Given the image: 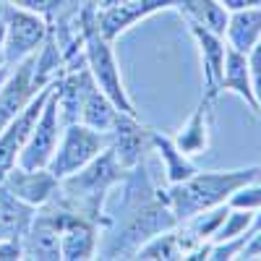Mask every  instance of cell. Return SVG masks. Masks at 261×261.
<instances>
[{
  "label": "cell",
  "instance_id": "obj_1",
  "mask_svg": "<svg viewBox=\"0 0 261 261\" xmlns=\"http://www.w3.org/2000/svg\"><path fill=\"white\" fill-rule=\"evenodd\" d=\"M118 214V220L110 217L113 222L107 227V238L97 248L102 258H134L139 246L146 243L149 238L178 227L175 214L165 199V191L151 180L146 157L128 170Z\"/></svg>",
  "mask_w": 261,
  "mask_h": 261
},
{
  "label": "cell",
  "instance_id": "obj_2",
  "mask_svg": "<svg viewBox=\"0 0 261 261\" xmlns=\"http://www.w3.org/2000/svg\"><path fill=\"white\" fill-rule=\"evenodd\" d=\"M128 175V170L115 160L113 149L107 146L102 149L99 154L84 165L81 170H76L73 175L63 178L60 186H58V193L53 199L73 214H81L86 220L97 222L102 230L110 227V217H105L102 206H105V199H107V191L113 186H120Z\"/></svg>",
  "mask_w": 261,
  "mask_h": 261
},
{
  "label": "cell",
  "instance_id": "obj_3",
  "mask_svg": "<svg viewBox=\"0 0 261 261\" xmlns=\"http://www.w3.org/2000/svg\"><path fill=\"white\" fill-rule=\"evenodd\" d=\"M258 175L261 165L238 167V170H199L183 183H170L165 191V199L180 225L204 209L227 204V199L238 188Z\"/></svg>",
  "mask_w": 261,
  "mask_h": 261
},
{
  "label": "cell",
  "instance_id": "obj_4",
  "mask_svg": "<svg viewBox=\"0 0 261 261\" xmlns=\"http://www.w3.org/2000/svg\"><path fill=\"white\" fill-rule=\"evenodd\" d=\"M110 146V134L94 130L84 123H68L63 125L60 141L55 146V154L47 162V170L58 180L73 175L76 170H81L84 165H89L102 149Z\"/></svg>",
  "mask_w": 261,
  "mask_h": 261
},
{
  "label": "cell",
  "instance_id": "obj_5",
  "mask_svg": "<svg viewBox=\"0 0 261 261\" xmlns=\"http://www.w3.org/2000/svg\"><path fill=\"white\" fill-rule=\"evenodd\" d=\"M3 24H6V63L16 65L32 53L39 50L45 42L50 24L39 13H32L21 6L3 0Z\"/></svg>",
  "mask_w": 261,
  "mask_h": 261
},
{
  "label": "cell",
  "instance_id": "obj_6",
  "mask_svg": "<svg viewBox=\"0 0 261 261\" xmlns=\"http://www.w3.org/2000/svg\"><path fill=\"white\" fill-rule=\"evenodd\" d=\"M58 84V81H55ZM60 134H63V120H60V110H58V97H55V89L50 92L45 107L32 128V134L24 144L18 154V162L21 167H47V162L53 160L55 154V146L60 141Z\"/></svg>",
  "mask_w": 261,
  "mask_h": 261
},
{
  "label": "cell",
  "instance_id": "obj_7",
  "mask_svg": "<svg viewBox=\"0 0 261 261\" xmlns=\"http://www.w3.org/2000/svg\"><path fill=\"white\" fill-rule=\"evenodd\" d=\"M24 258L32 261H58L60 258V209L55 201L42 204L34 212L27 232L21 235Z\"/></svg>",
  "mask_w": 261,
  "mask_h": 261
},
{
  "label": "cell",
  "instance_id": "obj_8",
  "mask_svg": "<svg viewBox=\"0 0 261 261\" xmlns=\"http://www.w3.org/2000/svg\"><path fill=\"white\" fill-rule=\"evenodd\" d=\"M55 81H58V79H55ZM55 81L47 84L45 89H39V94H37L3 130H0V180H3V175L18 162V154H21V149H24V144H27V139H29V134H32V128H34L39 113H42V107H45L50 92L55 89Z\"/></svg>",
  "mask_w": 261,
  "mask_h": 261
},
{
  "label": "cell",
  "instance_id": "obj_9",
  "mask_svg": "<svg viewBox=\"0 0 261 261\" xmlns=\"http://www.w3.org/2000/svg\"><path fill=\"white\" fill-rule=\"evenodd\" d=\"M50 201H55V199H50ZM55 206L60 209V258H65V261L94 258V253L99 248L102 227L81 214L63 209L58 201H55Z\"/></svg>",
  "mask_w": 261,
  "mask_h": 261
},
{
  "label": "cell",
  "instance_id": "obj_10",
  "mask_svg": "<svg viewBox=\"0 0 261 261\" xmlns=\"http://www.w3.org/2000/svg\"><path fill=\"white\" fill-rule=\"evenodd\" d=\"M39 89H45V86H39L34 79V53H32L29 58L13 65L6 84L0 86V130L39 94Z\"/></svg>",
  "mask_w": 261,
  "mask_h": 261
},
{
  "label": "cell",
  "instance_id": "obj_11",
  "mask_svg": "<svg viewBox=\"0 0 261 261\" xmlns=\"http://www.w3.org/2000/svg\"><path fill=\"white\" fill-rule=\"evenodd\" d=\"M3 183L16 199L27 201L29 206L39 209L42 204H47L53 196L58 193V186L60 180L53 175L47 167H21V165H13L6 175H3Z\"/></svg>",
  "mask_w": 261,
  "mask_h": 261
},
{
  "label": "cell",
  "instance_id": "obj_12",
  "mask_svg": "<svg viewBox=\"0 0 261 261\" xmlns=\"http://www.w3.org/2000/svg\"><path fill=\"white\" fill-rule=\"evenodd\" d=\"M149 134H151V128L141 125L139 115H125V113L118 115L115 128L110 130V149L125 170L136 167L146 157V151H151Z\"/></svg>",
  "mask_w": 261,
  "mask_h": 261
},
{
  "label": "cell",
  "instance_id": "obj_13",
  "mask_svg": "<svg viewBox=\"0 0 261 261\" xmlns=\"http://www.w3.org/2000/svg\"><path fill=\"white\" fill-rule=\"evenodd\" d=\"M214 105L217 99L214 97H206L201 94L196 110L188 115V120L183 123V128L178 130L172 141L178 144V149L183 154H188L191 160L193 157H201L209 151V144H212V134H214Z\"/></svg>",
  "mask_w": 261,
  "mask_h": 261
},
{
  "label": "cell",
  "instance_id": "obj_14",
  "mask_svg": "<svg viewBox=\"0 0 261 261\" xmlns=\"http://www.w3.org/2000/svg\"><path fill=\"white\" fill-rule=\"evenodd\" d=\"M196 47L201 55V73H204V92L206 97H220V79L225 71V55H227V42L222 34H214L199 24H186Z\"/></svg>",
  "mask_w": 261,
  "mask_h": 261
},
{
  "label": "cell",
  "instance_id": "obj_15",
  "mask_svg": "<svg viewBox=\"0 0 261 261\" xmlns=\"http://www.w3.org/2000/svg\"><path fill=\"white\" fill-rule=\"evenodd\" d=\"M222 92H232L238 94L246 105L253 118L261 120V113H258V102L253 97V86H251V68H248V55L238 53L232 47H227V55H225V71H222V79H220V94Z\"/></svg>",
  "mask_w": 261,
  "mask_h": 261
},
{
  "label": "cell",
  "instance_id": "obj_16",
  "mask_svg": "<svg viewBox=\"0 0 261 261\" xmlns=\"http://www.w3.org/2000/svg\"><path fill=\"white\" fill-rule=\"evenodd\" d=\"M149 141H151V151H154V154L160 157V162H162L167 186L170 183H183V180H188L191 175L199 172L196 162L178 149V144L172 141V136H165V134H160V130L151 128Z\"/></svg>",
  "mask_w": 261,
  "mask_h": 261
},
{
  "label": "cell",
  "instance_id": "obj_17",
  "mask_svg": "<svg viewBox=\"0 0 261 261\" xmlns=\"http://www.w3.org/2000/svg\"><path fill=\"white\" fill-rule=\"evenodd\" d=\"M225 42L227 47L248 55L253 45L261 42V8L232 11L225 27Z\"/></svg>",
  "mask_w": 261,
  "mask_h": 261
},
{
  "label": "cell",
  "instance_id": "obj_18",
  "mask_svg": "<svg viewBox=\"0 0 261 261\" xmlns=\"http://www.w3.org/2000/svg\"><path fill=\"white\" fill-rule=\"evenodd\" d=\"M175 11L183 16L186 24H199V27L214 32V34L225 37L230 11L220 3V0H178Z\"/></svg>",
  "mask_w": 261,
  "mask_h": 261
},
{
  "label": "cell",
  "instance_id": "obj_19",
  "mask_svg": "<svg viewBox=\"0 0 261 261\" xmlns=\"http://www.w3.org/2000/svg\"><path fill=\"white\" fill-rule=\"evenodd\" d=\"M118 115H120V110L113 105V99L94 84L92 89H89V94L84 97L79 123L89 125V128H94V130H102V134H110V130L115 128Z\"/></svg>",
  "mask_w": 261,
  "mask_h": 261
},
{
  "label": "cell",
  "instance_id": "obj_20",
  "mask_svg": "<svg viewBox=\"0 0 261 261\" xmlns=\"http://www.w3.org/2000/svg\"><path fill=\"white\" fill-rule=\"evenodd\" d=\"M34 206H29L27 201L16 199V196L0 183V238L6 235H24L32 217H34Z\"/></svg>",
  "mask_w": 261,
  "mask_h": 261
},
{
  "label": "cell",
  "instance_id": "obj_21",
  "mask_svg": "<svg viewBox=\"0 0 261 261\" xmlns=\"http://www.w3.org/2000/svg\"><path fill=\"white\" fill-rule=\"evenodd\" d=\"M8 3L21 6L32 13H39L42 18H47L50 27H58V24L73 21V16L84 6V0H8Z\"/></svg>",
  "mask_w": 261,
  "mask_h": 261
},
{
  "label": "cell",
  "instance_id": "obj_22",
  "mask_svg": "<svg viewBox=\"0 0 261 261\" xmlns=\"http://www.w3.org/2000/svg\"><path fill=\"white\" fill-rule=\"evenodd\" d=\"M134 258H141V261H175V258H183V248H180L175 227L165 230L154 238H149L146 243H141Z\"/></svg>",
  "mask_w": 261,
  "mask_h": 261
},
{
  "label": "cell",
  "instance_id": "obj_23",
  "mask_svg": "<svg viewBox=\"0 0 261 261\" xmlns=\"http://www.w3.org/2000/svg\"><path fill=\"white\" fill-rule=\"evenodd\" d=\"M251 225H253V212L227 206V214H225L222 225L217 227V232H214V238H212V243L230 241V238H238V235H243V232H251Z\"/></svg>",
  "mask_w": 261,
  "mask_h": 261
},
{
  "label": "cell",
  "instance_id": "obj_24",
  "mask_svg": "<svg viewBox=\"0 0 261 261\" xmlns=\"http://www.w3.org/2000/svg\"><path fill=\"white\" fill-rule=\"evenodd\" d=\"M227 206L232 209H248V212H258L261 209V175L243 183L238 188L230 199H227Z\"/></svg>",
  "mask_w": 261,
  "mask_h": 261
},
{
  "label": "cell",
  "instance_id": "obj_25",
  "mask_svg": "<svg viewBox=\"0 0 261 261\" xmlns=\"http://www.w3.org/2000/svg\"><path fill=\"white\" fill-rule=\"evenodd\" d=\"M251 241V232H243L238 238H230V241H220V243H212L209 258L212 261H225V258H241L246 243Z\"/></svg>",
  "mask_w": 261,
  "mask_h": 261
},
{
  "label": "cell",
  "instance_id": "obj_26",
  "mask_svg": "<svg viewBox=\"0 0 261 261\" xmlns=\"http://www.w3.org/2000/svg\"><path fill=\"white\" fill-rule=\"evenodd\" d=\"M248 68H251V86H253V97L258 102V113H261V42L253 45L248 53Z\"/></svg>",
  "mask_w": 261,
  "mask_h": 261
},
{
  "label": "cell",
  "instance_id": "obj_27",
  "mask_svg": "<svg viewBox=\"0 0 261 261\" xmlns=\"http://www.w3.org/2000/svg\"><path fill=\"white\" fill-rule=\"evenodd\" d=\"M18 258H24V243H21V235L0 238V261H18Z\"/></svg>",
  "mask_w": 261,
  "mask_h": 261
},
{
  "label": "cell",
  "instance_id": "obj_28",
  "mask_svg": "<svg viewBox=\"0 0 261 261\" xmlns=\"http://www.w3.org/2000/svg\"><path fill=\"white\" fill-rule=\"evenodd\" d=\"M220 3L232 13V11H246V8H261V0H220Z\"/></svg>",
  "mask_w": 261,
  "mask_h": 261
},
{
  "label": "cell",
  "instance_id": "obj_29",
  "mask_svg": "<svg viewBox=\"0 0 261 261\" xmlns=\"http://www.w3.org/2000/svg\"><path fill=\"white\" fill-rule=\"evenodd\" d=\"M253 232H261V209L253 212V225H251V235Z\"/></svg>",
  "mask_w": 261,
  "mask_h": 261
},
{
  "label": "cell",
  "instance_id": "obj_30",
  "mask_svg": "<svg viewBox=\"0 0 261 261\" xmlns=\"http://www.w3.org/2000/svg\"><path fill=\"white\" fill-rule=\"evenodd\" d=\"M120 3H125V0H99L97 8H113V6H120Z\"/></svg>",
  "mask_w": 261,
  "mask_h": 261
},
{
  "label": "cell",
  "instance_id": "obj_31",
  "mask_svg": "<svg viewBox=\"0 0 261 261\" xmlns=\"http://www.w3.org/2000/svg\"><path fill=\"white\" fill-rule=\"evenodd\" d=\"M11 68L13 65H0V86L6 84V79H8V73H11Z\"/></svg>",
  "mask_w": 261,
  "mask_h": 261
},
{
  "label": "cell",
  "instance_id": "obj_32",
  "mask_svg": "<svg viewBox=\"0 0 261 261\" xmlns=\"http://www.w3.org/2000/svg\"><path fill=\"white\" fill-rule=\"evenodd\" d=\"M84 3H99V0H84Z\"/></svg>",
  "mask_w": 261,
  "mask_h": 261
}]
</instances>
